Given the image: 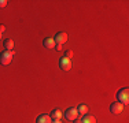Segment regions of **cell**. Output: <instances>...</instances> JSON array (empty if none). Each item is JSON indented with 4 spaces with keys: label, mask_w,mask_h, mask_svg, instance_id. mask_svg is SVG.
Listing matches in <instances>:
<instances>
[{
    "label": "cell",
    "mask_w": 129,
    "mask_h": 123,
    "mask_svg": "<svg viewBox=\"0 0 129 123\" xmlns=\"http://www.w3.org/2000/svg\"><path fill=\"white\" fill-rule=\"evenodd\" d=\"M0 40H2V33H0Z\"/></svg>",
    "instance_id": "19"
},
{
    "label": "cell",
    "mask_w": 129,
    "mask_h": 123,
    "mask_svg": "<svg viewBox=\"0 0 129 123\" xmlns=\"http://www.w3.org/2000/svg\"><path fill=\"white\" fill-rule=\"evenodd\" d=\"M110 112L114 113V115H121L124 112V104H121L119 101H115L110 105Z\"/></svg>",
    "instance_id": "4"
},
{
    "label": "cell",
    "mask_w": 129,
    "mask_h": 123,
    "mask_svg": "<svg viewBox=\"0 0 129 123\" xmlns=\"http://www.w3.org/2000/svg\"><path fill=\"white\" fill-rule=\"evenodd\" d=\"M43 45H44L47 49L55 48V40H54V37H45V38L43 40Z\"/></svg>",
    "instance_id": "7"
},
{
    "label": "cell",
    "mask_w": 129,
    "mask_h": 123,
    "mask_svg": "<svg viewBox=\"0 0 129 123\" xmlns=\"http://www.w3.org/2000/svg\"><path fill=\"white\" fill-rule=\"evenodd\" d=\"M52 123H62L60 119H55V120H52Z\"/></svg>",
    "instance_id": "17"
},
{
    "label": "cell",
    "mask_w": 129,
    "mask_h": 123,
    "mask_svg": "<svg viewBox=\"0 0 129 123\" xmlns=\"http://www.w3.org/2000/svg\"><path fill=\"white\" fill-rule=\"evenodd\" d=\"M55 44H60V45H63L64 42L67 41V34L66 33H63V32H59V33H56L55 34Z\"/></svg>",
    "instance_id": "6"
},
{
    "label": "cell",
    "mask_w": 129,
    "mask_h": 123,
    "mask_svg": "<svg viewBox=\"0 0 129 123\" xmlns=\"http://www.w3.org/2000/svg\"><path fill=\"white\" fill-rule=\"evenodd\" d=\"M7 6V0H0V8H4Z\"/></svg>",
    "instance_id": "14"
},
{
    "label": "cell",
    "mask_w": 129,
    "mask_h": 123,
    "mask_svg": "<svg viewBox=\"0 0 129 123\" xmlns=\"http://www.w3.org/2000/svg\"><path fill=\"white\" fill-rule=\"evenodd\" d=\"M81 123H96V119H95L93 115H82V119H81Z\"/></svg>",
    "instance_id": "10"
},
{
    "label": "cell",
    "mask_w": 129,
    "mask_h": 123,
    "mask_svg": "<svg viewBox=\"0 0 129 123\" xmlns=\"http://www.w3.org/2000/svg\"><path fill=\"white\" fill-rule=\"evenodd\" d=\"M117 100L121 104H128L129 101V89L128 88H122L117 92Z\"/></svg>",
    "instance_id": "1"
},
{
    "label": "cell",
    "mask_w": 129,
    "mask_h": 123,
    "mask_svg": "<svg viewBox=\"0 0 129 123\" xmlns=\"http://www.w3.org/2000/svg\"><path fill=\"white\" fill-rule=\"evenodd\" d=\"M77 111H78V115H87L88 113V105L80 104V105L77 107Z\"/></svg>",
    "instance_id": "12"
},
{
    "label": "cell",
    "mask_w": 129,
    "mask_h": 123,
    "mask_svg": "<svg viewBox=\"0 0 129 123\" xmlns=\"http://www.w3.org/2000/svg\"><path fill=\"white\" fill-rule=\"evenodd\" d=\"M74 123H81V120H78V119H76V120H74Z\"/></svg>",
    "instance_id": "18"
},
{
    "label": "cell",
    "mask_w": 129,
    "mask_h": 123,
    "mask_svg": "<svg viewBox=\"0 0 129 123\" xmlns=\"http://www.w3.org/2000/svg\"><path fill=\"white\" fill-rule=\"evenodd\" d=\"M63 116L67 119V120L74 122L76 119L78 118V111H77V108H74V107H70V108L66 109V112L63 113Z\"/></svg>",
    "instance_id": "3"
},
{
    "label": "cell",
    "mask_w": 129,
    "mask_h": 123,
    "mask_svg": "<svg viewBox=\"0 0 129 123\" xmlns=\"http://www.w3.org/2000/svg\"><path fill=\"white\" fill-rule=\"evenodd\" d=\"M13 56H14V51H4L0 53V64L3 66H7V64L11 63L13 60Z\"/></svg>",
    "instance_id": "2"
},
{
    "label": "cell",
    "mask_w": 129,
    "mask_h": 123,
    "mask_svg": "<svg viewBox=\"0 0 129 123\" xmlns=\"http://www.w3.org/2000/svg\"><path fill=\"white\" fill-rule=\"evenodd\" d=\"M36 123H52V119L50 115H47V113H41V115H39V118L36 119Z\"/></svg>",
    "instance_id": "8"
},
{
    "label": "cell",
    "mask_w": 129,
    "mask_h": 123,
    "mask_svg": "<svg viewBox=\"0 0 129 123\" xmlns=\"http://www.w3.org/2000/svg\"><path fill=\"white\" fill-rule=\"evenodd\" d=\"M55 49H56L58 52H60L63 48H62V45H60V44H55Z\"/></svg>",
    "instance_id": "15"
},
{
    "label": "cell",
    "mask_w": 129,
    "mask_h": 123,
    "mask_svg": "<svg viewBox=\"0 0 129 123\" xmlns=\"http://www.w3.org/2000/svg\"><path fill=\"white\" fill-rule=\"evenodd\" d=\"M3 45H4L6 51H13L14 49V41L11 38H6L4 42H3Z\"/></svg>",
    "instance_id": "11"
},
{
    "label": "cell",
    "mask_w": 129,
    "mask_h": 123,
    "mask_svg": "<svg viewBox=\"0 0 129 123\" xmlns=\"http://www.w3.org/2000/svg\"><path fill=\"white\" fill-rule=\"evenodd\" d=\"M59 67H60V70H63V71H69V70L72 69V60L67 59V57H64V56L60 57Z\"/></svg>",
    "instance_id": "5"
},
{
    "label": "cell",
    "mask_w": 129,
    "mask_h": 123,
    "mask_svg": "<svg viewBox=\"0 0 129 123\" xmlns=\"http://www.w3.org/2000/svg\"><path fill=\"white\" fill-rule=\"evenodd\" d=\"M64 57H67V59H70V57H73V51H66V55H64Z\"/></svg>",
    "instance_id": "13"
},
{
    "label": "cell",
    "mask_w": 129,
    "mask_h": 123,
    "mask_svg": "<svg viewBox=\"0 0 129 123\" xmlns=\"http://www.w3.org/2000/svg\"><path fill=\"white\" fill-rule=\"evenodd\" d=\"M50 116H51V119L52 120H55V119H62V116H63V112L60 111L59 108H55L52 112L50 113Z\"/></svg>",
    "instance_id": "9"
},
{
    "label": "cell",
    "mask_w": 129,
    "mask_h": 123,
    "mask_svg": "<svg viewBox=\"0 0 129 123\" xmlns=\"http://www.w3.org/2000/svg\"><path fill=\"white\" fill-rule=\"evenodd\" d=\"M4 32H6V26L0 23V33H4Z\"/></svg>",
    "instance_id": "16"
}]
</instances>
